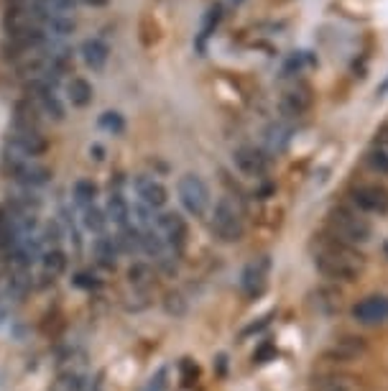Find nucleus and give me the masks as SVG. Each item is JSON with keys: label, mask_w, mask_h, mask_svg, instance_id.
<instances>
[{"label": "nucleus", "mask_w": 388, "mask_h": 391, "mask_svg": "<svg viewBox=\"0 0 388 391\" xmlns=\"http://www.w3.org/2000/svg\"><path fill=\"white\" fill-rule=\"evenodd\" d=\"M353 320L363 327H378L388 322V297L386 294H368L357 299L350 309Z\"/></svg>", "instance_id": "nucleus-9"}, {"label": "nucleus", "mask_w": 388, "mask_h": 391, "mask_svg": "<svg viewBox=\"0 0 388 391\" xmlns=\"http://www.w3.org/2000/svg\"><path fill=\"white\" fill-rule=\"evenodd\" d=\"M13 128L41 131V113H38V108L28 97L21 100V103H16V108H13Z\"/></svg>", "instance_id": "nucleus-18"}, {"label": "nucleus", "mask_w": 388, "mask_h": 391, "mask_svg": "<svg viewBox=\"0 0 388 391\" xmlns=\"http://www.w3.org/2000/svg\"><path fill=\"white\" fill-rule=\"evenodd\" d=\"M82 389V378L77 376V373H64L54 381V389L51 391H79Z\"/></svg>", "instance_id": "nucleus-32"}, {"label": "nucleus", "mask_w": 388, "mask_h": 391, "mask_svg": "<svg viewBox=\"0 0 388 391\" xmlns=\"http://www.w3.org/2000/svg\"><path fill=\"white\" fill-rule=\"evenodd\" d=\"M164 376H166V373L161 371L156 378H151V384H148V389H146V391H164V389H166V381H164Z\"/></svg>", "instance_id": "nucleus-36"}, {"label": "nucleus", "mask_w": 388, "mask_h": 391, "mask_svg": "<svg viewBox=\"0 0 388 391\" xmlns=\"http://www.w3.org/2000/svg\"><path fill=\"white\" fill-rule=\"evenodd\" d=\"M49 151V141L41 131H21L13 128L6 138V154L18 159H38Z\"/></svg>", "instance_id": "nucleus-6"}, {"label": "nucleus", "mask_w": 388, "mask_h": 391, "mask_svg": "<svg viewBox=\"0 0 388 391\" xmlns=\"http://www.w3.org/2000/svg\"><path fill=\"white\" fill-rule=\"evenodd\" d=\"M210 231L223 243H238L245 236V218L233 197H220L215 202L210 215Z\"/></svg>", "instance_id": "nucleus-3"}, {"label": "nucleus", "mask_w": 388, "mask_h": 391, "mask_svg": "<svg viewBox=\"0 0 388 391\" xmlns=\"http://www.w3.org/2000/svg\"><path fill=\"white\" fill-rule=\"evenodd\" d=\"M327 236L360 248L373 241V225L363 212L353 210V207H332L327 212Z\"/></svg>", "instance_id": "nucleus-2"}, {"label": "nucleus", "mask_w": 388, "mask_h": 391, "mask_svg": "<svg viewBox=\"0 0 388 391\" xmlns=\"http://www.w3.org/2000/svg\"><path fill=\"white\" fill-rule=\"evenodd\" d=\"M92 253H95L97 263H100L102 269H115V263H118V243H115V238L110 236H97L95 238V246H92Z\"/></svg>", "instance_id": "nucleus-21"}, {"label": "nucleus", "mask_w": 388, "mask_h": 391, "mask_svg": "<svg viewBox=\"0 0 388 391\" xmlns=\"http://www.w3.org/2000/svg\"><path fill=\"white\" fill-rule=\"evenodd\" d=\"M365 161L373 172L388 177V131H381L376 136V141L370 143V148L365 151Z\"/></svg>", "instance_id": "nucleus-20"}, {"label": "nucleus", "mask_w": 388, "mask_h": 391, "mask_svg": "<svg viewBox=\"0 0 388 391\" xmlns=\"http://www.w3.org/2000/svg\"><path fill=\"white\" fill-rule=\"evenodd\" d=\"M153 231L159 233L174 250L182 253V248L187 243V220L179 212H159L156 223H153Z\"/></svg>", "instance_id": "nucleus-11"}, {"label": "nucleus", "mask_w": 388, "mask_h": 391, "mask_svg": "<svg viewBox=\"0 0 388 391\" xmlns=\"http://www.w3.org/2000/svg\"><path fill=\"white\" fill-rule=\"evenodd\" d=\"M233 164L243 177H250V180H258V177H266L271 172V156L263 148L255 146H238L233 151Z\"/></svg>", "instance_id": "nucleus-10"}, {"label": "nucleus", "mask_w": 388, "mask_h": 391, "mask_svg": "<svg viewBox=\"0 0 388 391\" xmlns=\"http://www.w3.org/2000/svg\"><path fill=\"white\" fill-rule=\"evenodd\" d=\"M292 136H294L292 123H287V121L271 123L266 128V133H263V143H266L268 154H281V151L292 143Z\"/></svg>", "instance_id": "nucleus-17"}, {"label": "nucleus", "mask_w": 388, "mask_h": 391, "mask_svg": "<svg viewBox=\"0 0 388 391\" xmlns=\"http://www.w3.org/2000/svg\"><path fill=\"white\" fill-rule=\"evenodd\" d=\"M268 274H271V258L268 256H258L243 269L240 274V289L245 297H258L263 294V289L268 284Z\"/></svg>", "instance_id": "nucleus-12"}, {"label": "nucleus", "mask_w": 388, "mask_h": 391, "mask_svg": "<svg viewBox=\"0 0 388 391\" xmlns=\"http://www.w3.org/2000/svg\"><path fill=\"white\" fill-rule=\"evenodd\" d=\"M177 194L179 202L189 212L192 218H204L212 207V197H210V187L204 185V180L199 174H184L177 185Z\"/></svg>", "instance_id": "nucleus-5"}, {"label": "nucleus", "mask_w": 388, "mask_h": 391, "mask_svg": "<svg viewBox=\"0 0 388 391\" xmlns=\"http://www.w3.org/2000/svg\"><path fill=\"white\" fill-rule=\"evenodd\" d=\"M67 266H70V258H67V253H64L62 248H46L44 253H41V269H44L46 276H62L64 271H67Z\"/></svg>", "instance_id": "nucleus-23"}, {"label": "nucleus", "mask_w": 388, "mask_h": 391, "mask_svg": "<svg viewBox=\"0 0 388 391\" xmlns=\"http://www.w3.org/2000/svg\"><path fill=\"white\" fill-rule=\"evenodd\" d=\"M220 11L223 8L220 6H212L210 11H207V16H204V23H202V31H199V41H197V46H199V52H204V41L210 39V33L217 28V23H220Z\"/></svg>", "instance_id": "nucleus-27"}, {"label": "nucleus", "mask_w": 388, "mask_h": 391, "mask_svg": "<svg viewBox=\"0 0 388 391\" xmlns=\"http://www.w3.org/2000/svg\"><path fill=\"white\" fill-rule=\"evenodd\" d=\"M314 391H355V384H353L350 378L332 376V378H325V381H319V384L314 386Z\"/></svg>", "instance_id": "nucleus-31"}, {"label": "nucleus", "mask_w": 388, "mask_h": 391, "mask_svg": "<svg viewBox=\"0 0 388 391\" xmlns=\"http://www.w3.org/2000/svg\"><path fill=\"white\" fill-rule=\"evenodd\" d=\"M3 172L8 174V180L26 189H38L51 182V169L38 159H18V156L3 154Z\"/></svg>", "instance_id": "nucleus-4"}, {"label": "nucleus", "mask_w": 388, "mask_h": 391, "mask_svg": "<svg viewBox=\"0 0 388 391\" xmlns=\"http://www.w3.org/2000/svg\"><path fill=\"white\" fill-rule=\"evenodd\" d=\"M164 307L169 314H174V317H179V314H184L187 312V299L179 292H172V294H166L164 299Z\"/></svg>", "instance_id": "nucleus-33"}, {"label": "nucleus", "mask_w": 388, "mask_h": 391, "mask_svg": "<svg viewBox=\"0 0 388 391\" xmlns=\"http://www.w3.org/2000/svg\"><path fill=\"white\" fill-rule=\"evenodd\" d=\"M383 253H386V258H388V241L383 243Z\"/></svg>", "instance_id": "nucleus-41"}, {"label": "nucleus", "mask_w": 388, "mask_h": 391, "mask_svg": "<svg viewBox=\"0 0 388 391\" xmlns=\"http://www.w3.org/2000/svg\"><path fill=\"white\" fill-rule=\"evenodd\" d=\"M350 197L355 210L363 215H388V189L383 185H357Z\"/></svg>", "instance_id": "nucleus-8"}, {"label": "nucleus", "mask_w": 388, "mask_h": 391, "mask_svg": "<svg viewBox=\"0 0 388 391\" xmlns=\"http://www.w3.org/2000/svg\"><path fill=\"white\" fill-rule=\"evenodd\" d=\"M95 197H97V185L92 180H77L74 187H72V199L74 205L82 210V207L95 205Z\"/></svg>", "instance_id": "nucleus-25"}, {"label": "nucleus", "mask_w": 388, "mask_h": 391, "mask_svg": "<svg viewBox=\"0 0 388 391\" xmlns=\"http://www.w3.org/2000/svg\"><path fill=\"white\" fill-rule=\"evenodd\" d=\"M100 128L118 136V133H123V128H126V121H123V116L118 110H108V113H102L100 116Z\"/></svg>", "instance_id": "nucleus-30"}, {"label": "nucleus", "mask_w": 388, "mask_h": 391, "mask_svg": "<svg viewBox=\"0 0 388 391\" xmlns=\"http://www.w3.org/2000/svg\"><path fill=\"white\" fill-rule=\"evenodd\" d=\"M314 269L332 282H355L365 271V256L355 246H348L332 236H319L312 246Z\"/></svg>", "instance_id": "nucleus-1"}, {"label": "nucleus", "mask_w": 388, "mask_h": 391, "mask_svg": "<svg viewBox=\"0 0 388 391\" xmlns=\"http://www.w3.org/2000/svg\"><path fill=\"white\" fill-rule=\"evenodd\" d=\"M128 282L133 289H146L153 284V266L148 261H133L128 266Z\"/></svg>", "instance_id": "nucleus-24"}, {"label": "nucleus", "mask_w": 388, "mask_h": 391, "mask_svg": "<svg viewBox=\"0 0 388 391\" xmlns=\"http://www.w3.org/2000/svg\"><path fill=\"white\" fill-rule=\"evenodd\" d=\"M365 351H368V346H365L363 338L345 335V338H340L335 346H330L325 353H322V358H325L327 363H353V360L360 358Z\"/></svg>", "instance_id": "nucleus-14"}, {"label": "nucleus", "mask_w": 388, "mask_h": 391, "mask_svg": "<svg viewBox=\"0 0 388 391\" xmlns=\"http://www.w3.org/2000/svg\"><path fill=\"white\" fill-rule=\"evenodd\" d=\"M274 353H276V351H274V348H271V346H263L258 353H253V360H258V363H266V360L271 358Z\"/></svg>", "instance_id": "nucleus-35"}, {"label": "nucleus", "mask_w": 388, "mask_h": 391, "mask_svg": "<svg viewBox=\"0 0 388 391\" xmlns=\"http://www.w3.org/2000/svg\"><path fill=\"white\" fill-rule=\"evenodd\" d=\"M89 279H95V276H89V274H79L74 279L77 287H95V282H89Z\"/></svg>", "instance_id": "nucleus-37"}, {"label": "nucleus", "mask_w": 388, "mask_h": 391, "mask_svg": "<svg viewBox=\"0 0 388 391\" xmlns=\"http://www.w3.org/2000/svg\"><path fill=\"white\" fill-rule=\"evenodd\" d=\"M31 3L41 8V11H49V13H62V16L74 13V8H77V0H31Z\"/></svg>", "instance_id": "nucleus-28"}, {"label": "nucleus", "mask_w": 388, "mask_h": 391, "mask_svg": "<svg viewBox=\"0 0 388 391\" xmlns=\"http://www.w3.org/2000/svg\"><path fill=\"white\" fill-rule=\"evenodd\" d=\"M89 154H95V159L100 161L102 159V146H97V143H95V146L89 148Z\"/></svg>", "instance_id": "nucleus-39"}, {"label": "nucleus", "mask_w": 388, "mask_h": 391, "mask_svg": "<svg viewBox=\"0 0 388 391\" xmlns=\"http://www.w3.org/2000/svg\"><path fill=\"white\" fill-rule=\"evenodd\" d=\"M79 54H82V62L89 67V70L100 72L102 67L108 65L110 49H108V44L100 39H84L82 46H79Z\"/></svg>", "instance_id": "nucleus-19"}, {"label": "nucleus", "mask_w": 388, "mask_h": 391, "mask_svg": "<svg viewBox=\"0 0 388 391\" xmlns=\"http://www.w3.org/2000/svg\"><path fill=\"white\" fill-rule=\"evenodd\" d=\"M228 3H230V6H233V8H238V6H240V3H243V0H228Z\"/></svg>", "instance_id": "nucleus-40"}, {"label": "nucleus", "mask_w": 388, "mask_h": 391, "mask_svg": "<svg viewBox=\"0 0 388 391\" xmlns=\"http://www.w3.org/2000/svg\"><path fill=\"white\" fill-rule=\"evenodd\" d=\"M317 294L327 297V299H314V304H317L322 312H338L340 304H343V294H340L338 289H319Z\"/></svg>", "instance_id": "nucleus-29"}, {"label": "nucleus", "mask_w": 388, "mask_h": 391, "mask_svg": "<svg viewBox=\"0 0 388 391\" xmlns=\"http://www.w3.org/2000/svg\"><path fill=\"white\" fill-rule=\"evenodd\" d=\"M179 371H182V381H184L187 386L192 384V381H194V378H197V363H192L189 358H184L182 360V365H179Z\"/></svg>", "instance_id": "nucleus-34"}, {"label": "nucleus", "mask_w": 388, "mask_h": 391, "mask_svg": "<svg viewBox=\"0 0 388 391\" xmlns=\"http://www.w3.org/2000/svg\"><path fill=\"white\" fill-rule=\"evenodd\" d=\"M105 215L108 223H113L118 231H126L133 225V210L128 205V199L121 192H110L108 194V205H105Z\"/></svg>", "instance_id": "nucleus-16"}, {"label": "nucleus", "mask_w": 388, "mask_h": 391, "mask_svg": "<svg viewBox=\"0 0 388 391\" xmlns=\"http://www.w3.org/2000/svg\"><path fill=\"white\" fill-rule=\"evenodd\" d=\"M135 194H138L140 205H146L148 210H161L169 202V189L164 187V182H159L151 174H138L133 182Z\"/></svg>", "instance_id": "nucleus-13"}, {"label": "nucleus", "mask_w": 388, "mask_h": 391, "mask_svg": "<svg viewBox=\"0 0 388 391\" xmlns=\"http://www.w3.org/2000/svg\"><path fill=\"white\" fill-rule=\"evenodd\" d=\"M79 215H82V225L87 228L89 233H95V236H102L105 233V228H108V215L100 210L97 205H89V207H82L79 210Z\"/></svg>", "instance_id": "nucleus-26"}, {"label": "nucleus", "mask_w": 388, "mask_h": 391, "mask_svg": "<svg viewBox=\"0 0 388 391\" xmlns=\"http://www.w3.org/2000/svg\"><path fill=\"white\" fill-rule=\"evenodd\" d=\"M312 90L306 87V84H294L292 90H287L284 95H281L279 100V108L281 113H284V118H301L304 113H309V108H312Z\"/></svg>", "instance_id": "nucleus-15"}, {"label": "nucleus", "mask_w": 388, "mask_h": 391, "mask_svg": "<svg viewBox=\"0 0 388 391\" xmlns=\"http://www.w3.org/2000/svg\"><path fill=\"white\" fill-rule=\"evenodd\" d=\"M77 3H82V6H89V8H105L110 0H77Z\"/></svg>", "instance_id": "nucleus-38"}, {"label": "nucleus", "mask_w": 388, "mask_h": 391, "mask_svg": "<svg viewBox=\"0 0 388 391\" xmlns=\"http://www.w3.org/2000/svg\"><path fill=\"white\" fill-rule=\"evenodd\" d=\"M26 92H28V100L36 105L41 116L51 118V121H64L67 108H64L62 97L57 95V87H51L46 82H28Z\"/></svg>", "instance_id": "nucleus-7"}, {"label": "nucleus", "mask_w": 388, "mask_h": 391, "mask_svg": "<svg viewBox=\"0 0 388 391\" xmlns=\"http://www.w3.org/2000/svg\"><path fill=\"white\" fill-rule=\"evenodd\" d=\"M92 84L87 82L84 77H72L67 82V100H70L74 108H87L92 103Z\"/></svg>", "instance_id": "nucleus-22"}]
</instances>
